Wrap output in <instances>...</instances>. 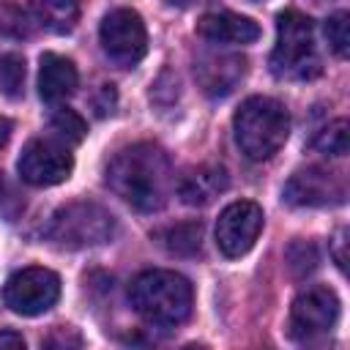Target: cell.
<instances>
[{"label": "cell", "mask_w": 350, "mask_h": 350, "mask_svg": "<svg viewBox=\"0 0 350 350\" xmlns=\"http://www.w3.org/2000/svg\"><path fill=\"white\" fill-rule=\"evenodd\" d=\"M109 189L142 213L164 208L175 178L167 153L153 142H134L112 156L107 164Z\"/></svg>", "instance_id": "1"}, {"label": "cell", "mask_w": 350, "mask_h": 350, "mask_svg": "<svg viewBox=\"0 0 350 350\" xmlns=\"http://www.w3.org/2000/svg\"><path fill=\"white\" fill-rule=\"evenodd\" d=\"M134 312L150 325H180L191 314L194 290L186 276L164 268L142 271L129 290Z\"/></svg>", "instance_id": "2"}, {"label": "cell", "mask_w": 350, "mask_h": 350, "mask_svg": "<svg viewBox=\"0 0 350 350\" xmlns=\"http://www.w3.org/2000/svg\"><path fill=\"white\" fill-rule=\"evenodd\" d=\"M232 129L241 153L252 161H265L284 145L290 134V115L282 101L271 96H252L238 107Z\"/></svg>", "instance_id": "3"}, {"label": "cell", "mask_w": 350, "mask_h": 350, "mask_svg": "<svg viewBox=\"0 0 350 350\" xmlns=\"http://www.w3.org/2000/svg\"><path fill=\"white\" fill-rule=\"evenodd\" d=\"M271 71L279 79H314L320 74V52L314 44V25L301 11H282L276 19V44L271 52Z\"/></svg>", "instance_id": "4"}, {"label": "cell", "mask_w": 350, "mask_h": 350, "mask_svg": "<svg viewBox=\"0 0 350 350\" xmlns=\"http://www.w3.org/2000/svg\"><path fill=\"white\" fill-rule=\"evenodd\" d=\"M115 216L96 205V202H68L63 208H57L44 230L46 241L55 243L57 249H68V252H79V249H93V246H104L107 241L115 238Z\"/></svg>", "instance_id": "5"}, {"label": "cell", "mask_w": 350, "mask_h": 350, "mask_svg": "<svg viewBox=\"0 0 350 350\" xmlns=\"http://www.w3.org/2000/svg\"><path fill=\"white\" fill-rule=\"evenodd\" d=\"M98 41L104 55L120 66H137L145 52H148V33H145V22L137 11L131 8H115L101 19L98 27Z\"/></svg>", "instance_id": "6"}, {"label": "cell", "mask_w": 350, "mask_h": 350, "mask_svg": "<svg viewBox=\"0 0 350 350\" xmlns=\"http://www.w3.org/2000/svg\"><path fill=\"white\" fill-rule=\"evenodd\" d=\"M60 298V279L55 271L49 268H22L16 271L5 287H3V301L11 312L22 314V317H36L49 312Z\"/></svg>", "instance_id": "7"}, {"label": "cell", "mask_w": 350, "mask_h": 350, "mask_svg": "<svg viewBox=\"0 0 350 350\" xmlns=\"http://www.w3.org/2000/svg\"><path fill=\"white\" fill-rule=\"evenodd\" d=\"M19 178L30 186H55L63 183L74 170V156L68 145L55 137H36L22 148L16 161Z\"/></svg>", "instance_id": "8"}, {"label": "cell", "mask_w": 350, "mask_h": 350, "mask_svg": "<svg viewBox=\"0 0 350 350\" xmlns=\"http://www.w3.org/2000/svg\"><path fill=\"white\" fill-rule=\"evenodd\" d=\"M339 320V298L325 284H309L301 290L290 306V334L301 342H309L320 334H328Z\"/></svg>", "instance_id": "9"}, {"label": "cell", "mask_w": 350, "mask_h": 350, "mask_svg": "<svg viewBox=\"0 0 350 350\" xmlns=\"http://www.w3.org/2000/svg\"><path fill=\"white\" fill-rule=\"evenodd\" d=\"M345 197H347V186L342 175L323 167L298 170L284 183V202L293 208H334L342 205Z\"/></svg>", "instance_id": "10"}, {"label": "cell", "mask_w": 350, "mask_h": 350, "mask_svg": "<svg viewBox=\"0 0 350 350\" xmlns=\"http://www.w3.org/2000/svg\"><path fill=\"white\" fill-rule=\"evenodd\" d=\"M262 219L265 216L257 202L241 200V202L227 205L216 221V246L221 249V254L243 257L254 246V241L262 230Z\"/></svg>", "instance_id": "11"}, {"label": "cell", "mask_w": 350, "mask_h": 350, "mask_svg": "<svg viewBox=\"0 0 350 350\" xmlns=\"http://www.w3.org/2000/svg\"><path fill=\"white\" fill-rule=\"evenodd\" d=\"M194 77L205 96L221 98L230 96L246 77V57L227 49H205L194 60Z\"/></svg>", "instance_id": "12"}, {"label": "cell", "mask_w": 350, "mask_h": 350, "mask_svg": "<svg viewBox=\"0 0 350 350\" xmlns=\"http://www.w3.org/2000/svg\"><path fill=\"white\" fill-rule=\"evenodd\" d=\"M197 33L219 46H235V44H252L260 38V27L254 19L232 14V11H213L200 16Z\"/></svg>", "instance_id": "13"}, {"label": "cell", "mask_w": 350, "mask_h": 350, "mask_svg": "<svg viewBox=\"0 0 350 350\" xmlns=\"http://www.w3.org/2000/svg\"><path fill=\"white\" fill-rule=\"evenodd\" d=\"M227 186H230V175H227L224 167H219V164H200V167L189 170L178 180L175 191H178L183 205L202 208V205H211L219 194H224Z\"/></svg>", "instance_id": "14"}, {"label": "cell", "mask_w": 350, "mask_h": 350, "mask_svg": "<svg viewBox=\"0 0 350 350\" xmlns=\"http://www.w3.org/2000/svg\"><path fill=\"white\" fill-rule=\"evenodd\" d=\"M77 82H79V74H77V66L68 57L55 55V52H44L41 55L38 93H41L44 101H49V104L66 101L77 90Z\"/></svg>", "instance_id": "15"}, {"label": "cell", "mask_w": 350, "mask_h": 350, "mask_svg": "<svg viewBox=\"0 0 350 350\" xmlns=\"http://www.w3.org/2000/svg\"><path fill=\"white\" fill-rule=\"evenodd\" d=\"M36 19L52 33H71L79 19V0H33Z\"/></svg>", "instance_id": "16"}, {"label": "cell", "mask_w": 350, "mask_h": 350, "mask_svg": "<svg viewBox=\"0 0 350 350\" xmlns=\"http://www.w3.org/2000/svg\"><path fill=\"white\" fill-rule=\"evenodd\" d=\"M161 243L172 254H194V252H200V243H202V224L200 221H186V224L167 227L161 232Z\"/></svg>", "instance_id": "17"}, {"label": "cell", "mask_w": 350, "mask_h": 350, "mask_svg": "<svg viewBox=\"0 0 350 350\" xmlns=\"http://www.w3.org/2000/svg\"><path fill=\"white\" fill-rule=\"evenodd\" d=\"M49 129L55 134V139L66 142V145H77L85 139L88 134V126L82 120V115H77L74 109L68 107H57L52 115H49Z\"/></svg>", "instance_id": "18"}, {"label": "cell", "mask_w": 350, "mask_h": 350, "mask_svg": "<svg viewBox=\"0 0 350 350\" xmlns=\"http://www.w3.org/2000/svg\"><path fill=\"white\" fill-rule=\"evenodd\" d=\"M347 145H350V134H347V120L345 118H336L334 123L323 126L312 139V148L325 153V156H345Z\"/></svg>", "instance_id": "19"}, {"label": "cell", "mask_w": 350, "mask_h": 350, "mask_svg": "<svg viewBox=\"0 0 350 350\" xmlns=\"http://www.w3.org/2000/svg\"><path fill=\"white\" fill-rule=\"evenodd\" d=\"M25 90V57L16 52L0 55V93L5 98H19Z\"/></svg>", "instance_id": "20"}, {"label": "cell", "mask_w": 350, "mask_h": 350, "mask_svg": "<svg viewBox=\"0 0 350 350\" xmlns=\"http://www.w3.org/2000/svg\"><path fill=\"white\" fill-rule=\"evenodd\" d=\"M33 16L16 3H0V36L27 38L33 36Z\"/></svg>", "instance_id": "21"}, {"label": "cell", "mask_w": 350, "mask_h": 350, "mask_svg": "<svg viewBox=\"0 0 350 350\" xmlns=\"http://www.w3.org/2000/svg\"><path fill=\"white\" fill-rule=\"evenodd\" d=\"M287 265L293 271V276L304 279L306 273H312L320 262V254H317V246L312 241H304V238H295L290 246H287Z\"/></svg>", "instance_id": "22"}, {"label": "cell", "mask_w": 350, "mask_h": 350, "mask_svg": "<svg viewBox=\"0 0 350 350\" xmlns=\"http://www.w3.org/2000/svg\"><path fill=\"white\" fill-rule=\"evenodd\" d=\"M325 38H328L334 55L347 57V52H350V14L347 11H336L325 19Z\"/></svg>", "instance_id": "23"}, {"label": "cell", "mask_w": 350, "mask_h": 350, "mask_svg": "<svg viewBox=\"0 0 350 350\" xmlns=\"http://www.w3.org/2000/svg\"><path fill=\"white\" fill-rule=\"evenodd\" d=\"M115 101H118L115 88H112V85H101L98 93H96V98H93V109H96V115H98V118L109 115V112L115 109Z\"/></svg>", "instance_id": "24"}, {"label": "cell", "mask_w": 350, "mask_h": 350, "mask_svg": "<svg viewBox=\"0 0 350 350\" xmlns=\"http://www.w3.org/2000/svg\"><path fill=\"white\" fill-rule=\"evenodd\" d=\"M345 249H347V230L342 227V230H336V235L331 241V257H334V262H336L339 271L347 268V252Z\"/></svg>", "instance_id": "25"}, {"label": "cell", "mask_w": 350, "mask_h": 350, "mask_svg": "<svg viewBox=\"0 0 350 350\" xmlns=\"http://www.w3.org/2000/svg\"><path fill=\"white\" fill-rule=\"evenodd\" d=\"M0 347H14V350H19V347H25V339H22V334H16V331H0Z\"/></svg>", "instance_id": "26"}, {"label": "cell", "mask_w": 350, "mask_h": 350, "mask_svg": "<svg viewBox=\"0 0 350 350\" xmlns=\"http://www.w3.org/2000/svg\"><path fill=\"white\" fill-rule=\"evenodd\" d=\"M8 137H11V120L0 115V150L5 148V142H8Z\"/></svg>", "instance_id": "27"}]
</instances>
